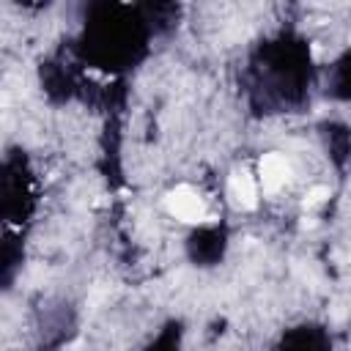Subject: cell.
I'll list each match as a JSON object with an SVG mask.
<instances>
[{"label":"cell","instance_id":"1","mask_svg":"<svg viewBox=\"0 0 351 351\" xmlns=\"http://www.w3.org/2000/svg\"><path fill=\"white\" fill-rule=\"evenodd\" d=\"M165 208H167L170 217L181 219V222H189V225H195V222H206V219H208L206 200H203L200 192L192 189L189 184H181V186L170 189L167 197H165Z\"/></svg>","mask_w":351,"mask_h":351},{"label":"cell","instance_id":"2","mask_svg":"<svg viewBox=\"0 0 351 351\" xmlns=\"http://www.w3.org/2000/svg\"><path fill=\"white\" fill-rule=\"evenodd\" d=\"M258 173H261V186H263V192H266V195H274V192H280V189L291 181V162H288L282 154L271 151V154H266V156L261 159Z\"/></svg>","mask_w":351,"mask_h":351},{"label":"cell","instance_id":"3","mask_svg":"<svg viewBox=\"0 0 351 351\" xmlns=\"http://www.w3.org/2000/svg\"><path fill=\"white\" fill-rule=\"evenodd\" d=\"M228 197L236 208H255L258 203V184L247 170H236L228 178Z\"/></svg>","mask_w":351,"mask_h":351},{"label":"cell","instance_id":"4","mask_svg":"<svg viewBox=\"0 0 351 351\" xmlns=\"http://www.w3.org/2000/svg\"><path fill=\"white\" fill-rule=\"evenodd\" d=\"M326 197H329V186H313V189H307L302 203H304V208H315V206L326 203Z\"/></svg>","mask_w":351,"mask_h":351}]
</instances>
